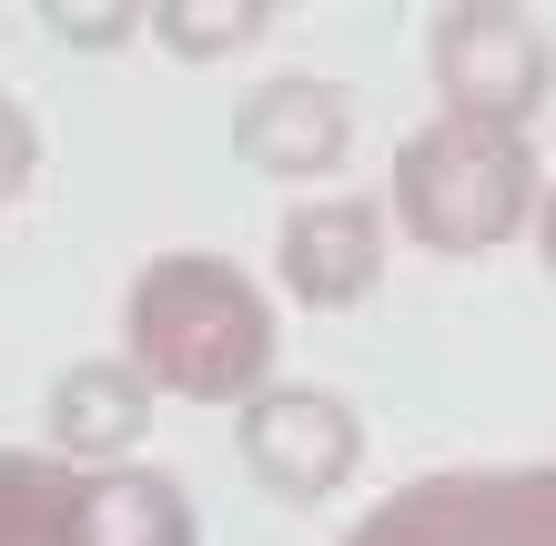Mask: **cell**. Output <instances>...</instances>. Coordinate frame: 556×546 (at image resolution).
Returning <instances> with one entry per match:
<instances>
[{"mask_svg": "<svg viewBox=\"0 0 556 546\" xmlns=\"http://www.w3.org/2000/svg\"><path fill=\"white\" fill-rule=\"evenodd\" d=\"M81 475L51 445H0V546H72Z\"/></svg>", "mask_w": 556, "mask_h": 546, "instance_id": "cell-10", "label": "cell"}, {"mask_svg": "<svg viewBox=\"0 0 556 546\" xmlns=\"http://www.w3.org/2000/svg\"><path fill=\"white\" fill-rule=\"evenodd\" d=\"M384 243H395V223H384L375 192H324V203H293L283 233H274V283L304 314H354L384 283Z\"/></svg>", "mask_w": 556, "mask_h": 546, "instance_id": "cell-6", "label": "cell"}, {"mask_svg": "<svg viewBox=\"0 0 556 546\" xmlns=\"http://www.w3.org/2000/svg\"><path fill=\"white\" fill-rule=\"evenodd\" d=\"M41 21L61 30V41H81V51H122L142 30V0H51Z\"/></svg>", "mask_w": 556, "mask_h": 546, "instance_id": "cell-12", "label": "cell"}, {"mask_svg": "<svg viewBox=\"0 0 556 546\" xmlns=\"http://www.w3.org/2000/svg\"><path fill=\"white\" fill-rule=\"evenodd\" d=\"M546 475H556V456H546Z\"/></svg>", "mask_w": 556, "mask_h": 546, "instance_id": "cell-15", "label": "cell"}, {"mask_svg": "<svg viewBox=\"0 0 556 546\" xmlns=\"http://www.w3.org/2000/svg\"><path fill=\"white\" fill-rule=\"evenodd\" d=\"M122 365L182 405H253L283 365V314L233 253H152L122 283Z\"/></svg>", "mask_w": 556, "mask_h": 546, "instance_id": "cell-1", "label": "cell"}, {"mask_svg": "<svg viewBox=\"0 0 556 546\" xmlns=\"http://www.w3.org/2000/svg\"><path fill=\"white\" fill-rule=\"evenodd\" d=\"M344 546H556L546 466H435L405 475Z\"/></svg>", "mask_w": 556, "mask_h": 546, "instance_id": "cell-4", "label": "cell"}, {"mask_svg": "<svg viewBox=\"0 0 556 546\" xmlns=\"http://www.w3.org/2000/svg\"><path fill=\"white\" fill-rule=\"evenodd\" d=\"M536 253H546V274H556V173H546V192H536Z\"/></svg>", "mask_w": 556, "mask_h": 546, "instance_id": "cell-14", "label": "cell"}, {"mask_svg": "<svg viewBox=\"0 0 556 546\" xmlns=\"http://www.w3.org/2000/svg\"><path fill=\"white\" fill-rule=\"evenodd\" d=\"M274 0H152L142 30L173 61H223V51H253V41H274Z\"/></svg>", "mask_w": 556, "mask_h": 546, "instance_id": "cell-11", "label": "cell"}, {"mask_svg": "<svg viewBox=\"0 0 556 546\" xmlns=\"http://www.w3.org/2000/svg\"><path fill=\"white\" fill-rule=\"evenodd\" d=\"M30 163H41V132H30V112L0 91V213H11V192L30 182Z\"/></svg>", "mask_w": 556, "mask_h": 546, "instance_id": "cell-13", "label": "cell"}, {"mask_svg": "<svg viewBox=\"0 0 556 546\" xmlns=\"http://www.w3.org/2000/svg\"><path fill=\"white\" fill-rule=\"evenodd\" d=\"M536 142L496 132V122H425L395 142V173H384V223L425 253H496L536 223Z\"/></svg>", "mask_w": 556, "mask_h": 546, "instance_id": "cell-2", "label": "cell"}, {"mask_svg": "<svg viewBox=\"0 0 556 546\" xmlns=\"http://www.w3.org/2000/svg\"><path fill=\"white\" fill-rule=\"evenodd\" d=\"M41 435L72 475H102V466H132V445L152 435V384L122 365V355H91V365H61L51 374V405H41Z\"/></svg>", "mask_w": 556, "mask_h": 546, "instance_id": "cell-8", "label": "cell"}, {"mask_svg": "<svg viewBox=\"0 0 556 546\" xmlns=\"http://www.w3.org/2000/svg\"><path fill=\"white\" fill-rule=\"evenodd\" d=\"M72 546H203V517H192L173 466H102L81 475L72 496Z\"/></svg>", "mask_w": 556, "mask_h": 546, "instance_id": "cell-9", "label": "cell"}, {"mask_svg": "<svg viewBox=\"0 0 556 546\" xmlns=\"http://www.w3.org/2000/svg\"><path fill=\"white\" fill-rule=\"evenodd\" d=\"M233 445H243V475L264 486L274 506H324L354 486L365 466V415L334 384H264L243 415H233Z\"/></svg>", "mask_w": 556, "mask_h": 546, "instance_id": "cell-5", "label": "cell"}, {"mask_svg": "<svg viewBox=\"0 0 556 546\" xmlns=\"http://www.w3.org/2000/svg\"><path fill=\"white\" fill-rule=\"evenodd\" d=\"M233 152L264 182H324L354 152V91L324 72H274L233 102Z\"/></svg>", "mask_w": 556, "mask_h": 546, "instance_id": "cell-7", "label": "cell"}, {"mask_svg": "<svg viewBox=\"0 0 556 546\" xmlns=\"http://www.w3.org/2000/svg\"><path fill=\"white\" fill-rule=\"evenodd\" d=\"M425 81H435L445 122H496V132H527L556 91V41L536 11H506V0H445L425 11Z\"/></svg>", "mask_w": 556, "mask_h": 546, "instance_id": "cell-3", "label": "cell"}]
</instances>
